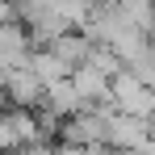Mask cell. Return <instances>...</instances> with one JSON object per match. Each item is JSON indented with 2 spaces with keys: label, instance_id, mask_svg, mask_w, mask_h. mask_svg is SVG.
Segmentation results:
<instances>
[{
  "label": "cell",
  "instance_id": "cell-1",
  "mask_svg": "<svg viewBox=\"0 0 155 155\" xmlns=\"http://www.w3.org/2000/svg\"><path fill=\"white\" fill-rule=\"evenodd\" d=\"M42 92H46V84L34 76L29 67L4 71V97L17 105V109H34V105H42Z\"/></svg>",
  "mask_w": 155,
  "mask_h": 155
},
{
  "label": "cell",
  "instance_id": "cell-3",
  "mask_svg": "<svg viewBox=\"0 0 155 155\" xmlns=\"http://www.w3.org/2000/svg\"><path fill=\"white\" fill-rule=\"evenodd\" d=\"M0 97H4V76H0Z\"/></svg>",
  "mask_w": 155,
  "mask_h": 155
},
{
  "label": "cell",
  "instance_id": "cell-2",
  "mask_svg": "<svg viewBox=\"0 0 155 155\" xmlns=\"http://www.w3.org/2000/svg\"><path fill=\"white\" fill-rule=\"evenodd\" d=\"M13 17V0H0V21H8Z\"/></svg>",
  "mask_w": 155,
  "mask_h": 155
}]
</instances>
